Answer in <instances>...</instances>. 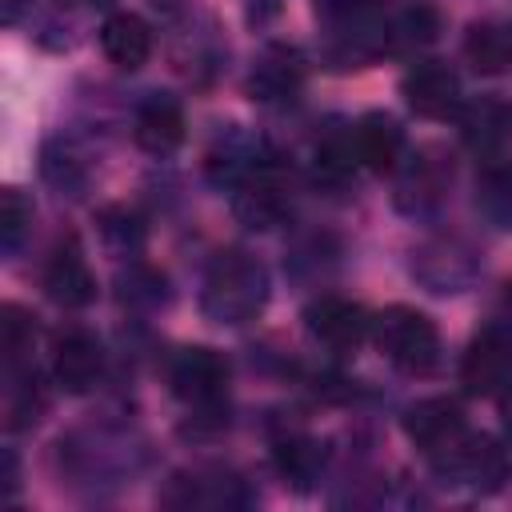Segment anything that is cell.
Instances as JSON below:
<instances>
[{
	"label": "cell",
	"mask_w": 512,
	"mask_h": 512,
	"mask_svg": "<svg viewBox=\"0 0 512 512\" xmlns=\"http://www.w3.org/2000/svg\"><path fill=\"white\" fill-rule=\"evenodd\" d=\"M268 300V272L260 260L248 252H224L212 260L204 288H200V308L216 324H244L256 320Z\"/></svg>",
	"instance_id": "cell-1"
},
{
	"label": "cell",
	"mask_w": 512,
	"mask_h": 512,
	"mask_svg": "<svg viewBox=\"0 0 512 512\" xmlns=\"http://www.w3.org/2000/svg\"><path fill=\"white\" fill-rule=\"evenodd\" d=\"M376 348L408 376H428L440 360V332L436 324L408 304H392L372 320Z\"/></svg>",
	"instance_id": "cell-2"
},
{
	"label": "cell",
	"mask_w": 512,
	"mask_h": 512,
	"mask_svg": "<svg viewBox=\"0 0 512 512\" xmlns=\"http://www.w3.org/2000/svg\"><path fill=\"white\" fill-rule=\"evenodd\" d=\"M404 436L432 460H444L464 436V408L460 400L452 396H428V400H416L408 412H404Z\"/></svg>",
	"instance_id": "cell-3"
},
{
	"label": "cell",
	"mask_w": 512,
	"mask_h": 512,
	"mask_svg": "<svg viewBox=\"0 0 512 512\" xmlns=\"http://www.w3.org/2000/svg\"><path fill=\"white\" fill-rule=\"evenodd\" d=\"M168 384L172 392L192 404V408H216L224 400V388H228V360L216 352V348H184L176 352L172 368H168Z\"/></svg>",
	"instance_id": "cell-4"
},
{
	"label": "cell",
	"mask_w": 512,
	"mask_h": 512,
	"mask_svg": "<svg viewBox=\"0 0 512 512\" xmlns=\"http://www.w3.org/2000/svg\"><path fill=\"white\" fill-rule=\"evenodd\" d=\"M460 384L468 396H504L512 388V340L500 328H484L472 336L460 360Z\"/></svg>",
	"instance_id": "cell-5"
},
{
	"label": "cell",
	"mask_w": 512,
	"mask_h": 512,
	"mask_svg": "<svg viewBox=\"0 0 512 512\" xmlns=\"http://www.w3.org/2000/svg\"><path fill=\"white\" fill-rule=\"evenodd\" d=\"M400 92L408 108L424 120H444L460 108V76L444 60H420L416 68L404 72Z\"/></svg>",
	"instance_id": "cell-6"
},
{
	"label": "cell",
	"mask_w": 512,
	"mask_h": 512,
	"mask_svg": "<svg viewBox=\"0 0 512 512\" xmlns=\"http://www.w3.org/2000/svg\"><path fill=\"white\" fill-rule=\"evenodd\" d=\"M304 324L312 332V340H320L324 348H336V352H352L368 332H372V320L360 304L344 300V296H320L304 308Z\"/></svg>",
	"instance_id": "cell-7"
},
{
	"label": "cell",
	"mask_w": 512,
	"mask_h": 512,
	"mask_svg": "<svg viewBox=\"0 0 512 512\" xmlns=\"http://www.w3.org/2000/svg\"><path fill=\"white\" fill-rule=\"evenodd\" d=\"M104 372V348L92 332L68 328L52 344V376L64 392H88Z\"/></svg>",
	"instance_id": "cell-8"
},
{
	"label": "cell",
	"mask_w": 512,
	"mask_h": 512,
	"mask_svg": "<svg viewBox=\"0 0 512 512\" xmlns=\"http://www.w3.org/2000/svg\"><path fill=\"white\" fill-rule=\"evenodd\" d=\"M44 292L60 308H84L96 300V276L80 252V244L68 236L44 264Z\"/></svg>",
	"instance_id": "cell-9"
},
{
	"label": "cell",
	"mask_w": 512,
	"mask_h": 512,
	"mask_svg": "<svg viewBox=\"0 0 512 512\" xmlns=\"http://www.w3.org/2000/svg\"><path fill=\"white\" fill-rule=\"evenodd\" d=\"M352 148H356V160L364 164V168H372V172H392L396 164H400V156H404V132H400V124L392 120V116H384V112H368V116H360L356 120V128H352Z\"/></svg>",
	"instance_id": "cell-10"
},
{
	"label": "cell",
	"mask_w": 512,
	"mask_h": 512,
	"mask_svg": "<svg viewBox=\"0 0 512 512\" xmlns=\"http://www.w3.org/2000/svg\"><path fill=\"white\" fill-rule=\"evenodd\" d=\"M100 48H104V56H108L116 68L136 72V68H144L148 56H152V28H148L136 12H116V16H108L104 28H100Z\"/></svg>",
	"instance_id": "cell-11"
},
{
	"label": "cell",
	"mask_w": 512,
	"mask_h": 512,
	"mask_svg": "<svg viewBox=\"0 0 512 512\" xmlns=\"http://www.w3.org/2000/svg\"><path fill=\"white\" fill-rule=\"evenodd\" d=\"M132 136L144 152H172L180 140H184V112L176 100L168 96H148L140 108H136V124H132Z\"/></svg>",
	"instance_id": "cell-12"
},
{
	"label": "cell",
	"mask_w": 512,
	"mask_h": 512,
	"mask_svg": "<svg viewBox=\"0 0 512 512\" xmlns=\"http://www.w3.org/2000/svg\"><path fill=\"white\" fill-rule=\"evenodd\" d=\"M464 60L480 76H500L512 68V24L500 20H480L464 36Z\"/></svg>",
	"instance_id": "cell-13"
},
{
	"label": "cell",
	"mask_w": 512,
	"mask_h": 512,
	"mask_svg": "<svg viewBox=\"0 0 512 512\" xmlns=\"http://www.w3.org/2000/svg\"><path fill=\"white\" fill-rule=\"evenodd\" d=\"M476 204L496 228H512V164L488 160L476 180Z\"/></svg>",
	"instance_id": "cell-14"
},
{
	"label": "cell",
	"mask_w": 512,
	"mask_h": 512,
	"mask_svg": "<svg viewBox=\"0 0 512 512\" xmlns=\"http://www.w3.org/2000/svg\"><path fill=\"white\" fill-rule=\"evenodd\" d=\"M272 460H276V468H280V476H284V480H292L296 488H308L324 456H320V444H316L312 436H300V432H292V436L276 440V448H272Z\"/></svg>",
	"instance_id": "cell-15"
},
{
	"label": "cell",
	"mask_w": 512,
	"mask_h": 512,
	"mask_svg": "<svg viewBox=\"0 0 512 512\" xmlns=\"http://www.w3.org/2000/svg\"><path fill=\"white\" fill-rule=\"evenodd\" d=\"M236 212H240L244 220H252V228H268V224H276V220L284 216L280 184H276L272 176L256 172V176L248 180V188L236 196Z\"/></svg>",
	"instance_id": "cell-16"
},
{
	"label": "cell",
	"mask_w": 512,
	"mask_h": 512,
	"mask_svg": "<svg viewBox=\"0 0 512 512\" xmlns=\"http://www.w3.org/2000/svg\"><path fill=\"white\" fill-rule=\"evenodd\" d=\"M436 32H440L436 12H432L428 4H412V8H404V12L388 24L384 40H388V48H420V44L436 40Z\"/></svg>",
	"instance_id": "cell-17"
},
{
	"label": "cell",
	"mask_w": 512,
	"mask_h": 512,
	"mask_svg": "<svg viewBox=\"0 0 512 512\" xmlns=\"http://www.w3.org/2000/svg\"><path fill=\"white\" fill-rule=\"evenodd\" d=\"M32 336H36L32 316L20 304H4V312H0V352H4L8 368H16L32 352Z\"/></svg>",
	"instance_id": "cell-18"
},
{
	"label": "cell",
	"mask_w": 512,
	"mask_h": 512,
	"mask_svg": "<svg viewBox=\"0 0 512 512\" xmlns=\"http://www.w3.org/2000/svg\"><path fill=\"white\" fill-rule=\"evenodd\" d=\"M296 80H300V68L288 52H272L256 72H252V92L260 100H272V96H288L296 92Z\"/></svg>",
	"instance_id": "cell-19"
},
{
	"label": "cell",
	"mask_w": 512,
	"mask_h": 512,
	"mask_svg": "<svg viewBox=\"0 0 512 512\" xmlns=\"http://www.w3.org/2000/svg\"><path fill=\"white\" fill-rule=\"evenodd\" d=\"M28 224H32V200L20 188H4V196H0V244H4V252L20 248Z\"/></svg>",
	"instance_id": "cell-20"
},
{
	"label": "cell",
	"mask_w": 512,
	"mask_h": 512,
	"mask_svg": "<svg viewBox=\"0 0 512 512\" xmlns=\"http://www.w3.org/2000/svg\"><path fill=\"white\" fill-rule=\"evenodd\" d=\"M356 164H360V160H356V148H352V132H348V136H332V140H324V144L316 148V172L328 176V180L348 176Z\"/></svg>",
	"instance_id": "cell-21"
},
{
	"label": "cell",
	"mask_w": 512,
	"mask_h": 512,
	"mask_svg": "<svg viewBox=\"0 0 512 512\" xmlns=\"http://www.w3.org/2000/svg\"><path fill=\"white\" fill-rule=\"evenodd\" d=\"M8 428H24V424H32L40 412H44V396L36 392V380L32 384H12V392H8Z\"/></svg>",
	"instance_id": "cell-22"
},
{
	"label": "cell",
	"mask_w": 512,
	"mask_h": 512,
	"mask_svg": "<svg viewBox=\"0 0 512 512\" xmlns=\"http://www.w3.org/2000/svg\"><path fill=\"white\" fill-rule=\"evenodd\" d=\"M32 0H0V12H4V24H16L20 20V12L28 8Z\"/></svg>",
	"instance_id": "cell-23"
},
{
	"label": "cell",
	"mask_w": 512,
	"mask_h": 512,
	"mask_svg": "<svg viewBox=\"0 0 512 512\" xmlns=\"http://www.w3.org/2000/svg\"><path fill=\"white\" fill-rule=\"evenodd\" d=\"M504 432H508V444H512V388L504 392Z\"/></svg>",
	"instance_id": "cell-24"
},
{
	"label": "cell",
	"mask_w": 512,
	"mask_h": 512,
	"mask_svg": "<svg viewBox=\"0 0 512 512\" xmlns=\"http://www.w3.org/2000/svg\"><path fill=\"white\" fill-rule=\"evenodd\" d=\"M84 4H112V0H84Z\"/></svg>",
	"instance_id": "cell-25"
}]
</instances>
